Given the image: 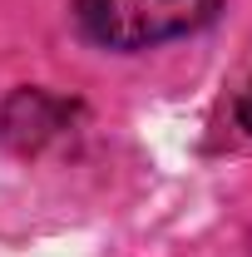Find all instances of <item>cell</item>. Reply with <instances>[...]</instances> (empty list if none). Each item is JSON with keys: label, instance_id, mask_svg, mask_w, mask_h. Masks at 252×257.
Instances as JSON below:
<instances>
[{"label": "cell", "instance_id": "1", "mask_svg": "<svg viewBox=\"0 0 252 257\" xmlns=\"http://www.w3.org/2000/svg\"><path fill=\"white\" fill-rule=\"evenodd\" d=\"M222 0H74V25L99 50H154L163 40L203 30Z\"/></svg>", "mask_w": 252, "mask_h": 257}, {"label": "cell", "instance_id": "2", "mask_svg": "<svg viewBox=\"0 0 252 257\" xmlns=\"http://www.w3.org/2000/svg\"><path fill=\"white\" fill-rule=\"evenodd\" d=\"M237 124H242V128L252 134V79H247V89L237 94Z\"/></svg>", "mask_w": 252, "mask_h": 257}]
</instances>
